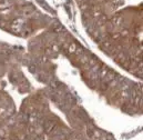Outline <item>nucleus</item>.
<instances>
[{
  "mask_svg": "<svg viewBox=\"0 0 143 140\" xmlns=\"http://www.w3.org/2000/svg\"><path fill=\"white\" fill-rule=\"evenodd\" d=\"M53 128H55V124H53V122H48V124H47V126H46L47 132H51Z\"/></svg>",
  "mask_w": 143,
  "mask_h": 140,
  "instance_id": "nucleus-1",
  "label": "nucleus"
}]
</instances>
